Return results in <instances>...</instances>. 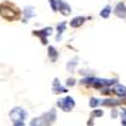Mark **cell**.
<instances>
[{"instance_id":"1","label":"cell","mask_w":126,"mask_h":126,"mask_svg":"<svg viewBox=\"0 0 126 126\" xmlns=\"http://www.w3.org/2000/svg\"><path fill=\"white\" fill-rule=\"evenodd\" d=\"M0 16L4 18L5 20H9V22H13V20H16L19 16L18 10L8 3L0 4Z\"/></svg>"},{"instance_id":"2","label":"cell","mask_w":126,"mask_h":126,"mask_svg":"<svg viewBox=\"0 0 126 126\" xmlns=\"http://www.w3.org/2000/svg\"><path fill=\"white\" fill-rule=\"evenodd\" d=\"M56 119H57V112H56L54 109H52L50 111L43 113L40 116V126H50V125H53Z\"/></svg>"},{"instance_id":"3","label":"cell","mask_w":126,"mask_h":126,"mask_svg":"<svg viewBox=\"0 0 126 126\" xmlns=\"http://www.w3.org/2000/svg\"><path fill=\"white\" fill-rule=\"evenodd\" d=\"M10 119H12L13 122H20V121H24L27 117V112L24 111V109L22 107H14L9 113Z\"/></svg>"},{"instance_id":"4","label":"cell","mask_w":126,"mask_h":126,"mask_svg":"<svg viewBox=\"0 0 126 126\" xmlns=\"http://www.w3.org/2000/svg\"><path fill=\"white\" fill-rule=\"evenodd\" d=\"M75 105H76V102L71 96H68L66 98H61V100L57 101V106L61 107L64 112H69L73 107H75Z\"/></svg>"},{"instance_id":"5","label":"cell","mask_w":126,"mask_h":126,"mask_svg":"<svg viewBox=\"0 0 126 126\" xmlns=\"http://www.w3.org/2000/svg\"><path fill=\"white\" fill-rule=\"evenodd\" d=\"M52 32H53V29H52L50 27H47L44 29H42V30H34V35H38L42 40V43L43 44H47L48 43V40H47V37L52 34Z\"/></svg>"},{"instance_id":"6","label":"cell","mask_w":126,"mask_h":126,"mask_svg":"<svg viewBox=\"0 0 126 126\" xmlns=\"http://www.w3.org/2000/svg\"><path fill=\"white\" fill-rule=\"evenodd\" d=\"M113 13L117 18L125 19L126 18V5L124 3H117L116 6H115V9H113Z\"/></svg>"},{"instance_id":"7","label":"cell","mask_w":126,"mask_h":126,"mask_svg":"<svg viewBox=\"0 0 126 126\" xmlns=\"http://www.w3.org/2000/svg\"><path fill=\"white\" fill-rule=\"evenodd\" d=\"M58 10L61 12V14L62 15H64V16H67V15H69L71 14V6L67 4V3H64L63 0H58Z\"/></svg>"},{"instance_id":"8","label":"cell","mask_w":126,"mask_h":126,"mask_svg":"<svg viewBox=\"0 0 126 126\" xmlns=\"http://www.w3.org/2000/svg\"><path fill=\"white\" fill-rule=\"evenodd\" d=\"M112 92H113L115 94H117L119 97H121L122 100L126 97V87L122 86V85H119V83L112 88Z\"/></svg>"},{"instance_id":"9","label":"cell","mask_w":126,"mask_h":126,"mask_svg":"<svg viewBox=\"0 0 126 126\" xmlns=\"http://www.w3.org/2000/svg\"><path fill=\"white\" fill-rule=\"evenodd\" d=\"M53 92L54 93H64V92H67V88L66 87H63L61 83H59V81H58V78H54V81H53Z\"/></svg>"},{"instance_id":"10","label":"cell","mask_w":126,"mask_h":126,"mask_svg":"<svg viewBox=\"0 0 126 126\" xmlns=\"http://www.w3.org/2000/svg\"><path fill=\"white\" fill-rule=\"evenodd\" d=\"M85 20H86L85 16H76V18H73L71 20V27L72 28H78V27H81L83 23H85Z\"/></svg>"},{"instance_id":"11","label":"cell","mask_w":126,"mask_h":126,"mask_svg":"<svg viewBox=\"0 0 126 126\" xmlns=\"http://www.w3.org/2000/svg\"><path fill=\"white\" fill-rule=\"evenodd\" d=\"M35 16V12H34V8L33 6H25L24 8V22L29 18H34Z\"/></svg>"},{"instance_id":"12","label":"cell","mask_w":126,"mask_h":126,"mask_svg":"<svg viewBox=\"0 0 126 126\" xmlns=\"http://www.w3.org/2000/svg\"><path fill=\"white\" fill-rule=\"evenodd\" d=\"M121 102H122V101H119V100L107 98V100L101 101V105H102V106H111V107H113V106H117V105H120Z\"/></svg>"},{"instance_id":"13","label":"cell","mask_w":126,"mask_h":126,"mask_svg":"<svg viewBox=\"0 0 126 126\" xmlns=\"http://www.w3.org/2000/svg\"><path fill=\"white\" fill-rule=\"evenodd\" d=\"M48 56H49V58H50V61L52 62H56L57 59H58V52L56 50V48L54 47H49V49H48Z\"/></svg>"},{"instance_id":"14","label":"cell","mask_w":126,"mask_h":126,"mask_svg":"<svg viewBox=\"0 0 126 126\" xmlns=\"http://www.w3.org/2000/svg\"><path fill=\"white\" fill-rule=\"evenodd\" d=\"M111 10H112V8H111L110 5H106V6H105L101 12H100V16L103 18V19H107V18L110 16V14H111Z\"/></svg>"},{"instance_id":"15","label":"cell","mask_w":126,"mask_h":126,"mask_svg":"<svg viewBox=\"0 0 126 126\" xmlns=\"http://www.w3.org/2000/svg\"><path fill=\"white\" fill-rule=\"evenodd\" d=\"M66 22H62V23H59L58 25H57V32H58V34H57V40L59 42V39H61V35L63 34V32H64L66 30Z\"/></svg>"},{"instance_id":"16","label":"cell","mask_w":126,"mask_h":126,"mask_svg":"<svg viewBox=\"0 0 126 126\" xmlns=\"http://www.w3.org/2000/svg\"><path fill=\"white\" fill-rule=\"evenodd\" d=\"M76 66H77V61H76V59L69 61V62L67 63V71L73 72V71H75V67H76Z\"/></svg>"},{"instance_id":"17","label":"cell","mask_w":126,"mask_h":126,"mask_svg":"<svg viewBox=\"0 0 126 126\" xmlns=\"http://www.w3.org/2000/svg\"><path fill=\"white\" fill-rule=\"evenodd\" d=\"M120 116H121V125L126 126V109H122L120 112Z\"/></svg>"},{"instance_id":"18","label":"cell","mask_w":126,"mask_h":126,"mask_svg":"<svg viewBox=\"0 0 126 126\" xmlns=\"http://www.w3.org/2000/svg\"><path fill=\"white\" fill-rule=\"evenodd\" d=\"M49 5L53 12H58V0H49Z\"/></svg>"},{"instance_id":"19","label":"cell","mask_w":126,"mask_h":126,"mask_svg":"<svg viewBox=\"0 0 126 126\" xmlns=\"http://www.w3.org/2000/svg\"><path fill=\"white\" fill-rule=\"evenodd\" d=\"M100 103H101V101H98L96 97H92L90 100V107H96V106H98Z\"/></svg>"},{"instance_id":"20","label":"cell","mask_w":126,"mask_h":126,"mask_svg":"<svg viewBox=\"0 0 126 126\" xmlns=\"http://www.w3.org/2000/svg\"><path fill=\"white\" fill-rule=\"evenodd\" d=\"M103 116V111L102 110H94L92 111V117H101Z\"/></svg>"},{"instance_id":"21","label":"cell","mask_w":126,"mask_h":126,"mask_svg":"<svg viewBox=\"0 0 126 126\" xmlns=\"http://www.w3.org/2000/svg\"><path fill=\"white\" fill-rule=\"evenodd\" d=\"M29 126H40V117L33 119V120L30 121V125Z\"/></svg>"},{"instance_id":"22","label":"cell","mask_w":126,"mask_h":126,"mask_svg":"<svg viewBox=\"0 0 126 126\" xmlns=\"http://www.w3.org/2000/svg\"><path fill=\"white\" fill-rule=\"evenodd\" d=\"M75 85H76V79H75V78H68V79H67V86H68V87H69V86L72 87V86H75Z\"/></svg>"},{"instance_id":"23","label":"cell","mask_w":126,"mask_h":126,"mask_svg":"<svg viewBox=\"0 0 126 126\" xmlns=\"http://www.w3.org/2000/svg\"><path fill=\"white\" fill-rule=\"evenodd\" d=\"M117 113H119V112H117V110H115V109H113V110H112V113H111V117H112V119L117 117Z\"/></svg>"},{"instance_id":"24","label":"cell","mask_w":126,"mask_h":126,"mask_svg":"<svg viewBox=\"0 0 126 126\" xmlns=\"http://www.w3.org/2000/svg\"><path fill=\"white\" fill-rule=\"evenodd\" d=\"M14 126H24V121H20V122H14Z\"/></svg>"},{"instance_id":"25","label":"cell","mask_w":126,"mask_h":126,"mask_svg":"<svg viewBox=\"0 0 126 126\" xmlns=\"http://www.w3.org/2000/svg\"><path fill=\"white\" fill-rule=\"evenodd\" d=\"M93 125V122H92V120H90V122H88V126H92Z\"/></svg>"}]
</instances>
